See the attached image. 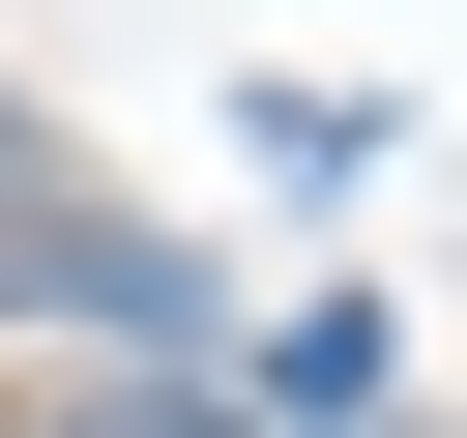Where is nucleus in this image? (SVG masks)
<instances>
[{"label": "nucleus", "instance_id": "3", "mask_svg": "<svg viewBox=\"0 0 467 438\" xmlns=\"http://www.w3.org/2000/svg\"><path fill=\"white\" fill-rule=\"evenodd\" d=\"M0 175H29V146H0Z\"/></svg>", "mask_w": 467, "mask_h": 438}, {"label": "nucleus", "instance_id": "1", "mask_svg": "<svg viewBox=\"0 0 467 438\" xmlns=\"http://www.w3.org/2000/svg\"><path fill=\"white\" fill-rule=\"evenodd\" d=\"M234 438H379V292H292L263 321V380H204Z\"/></svg>", "mask_w": 467, "mask_h": 438}, {"label": "nucleus", "instance_id": "2", "mask_svg": "<svg viewBox=\"0 0 467 438\" xmlns=\"http://www.w3.org/2000/svg\"><path fill=\"white\" fill-rule=\"evenodd\" d=\"M0 438H234L204 380H58V409H0Z\"/></svg>", "mask_w": 467, "mask_h": 438}]
</instances>
